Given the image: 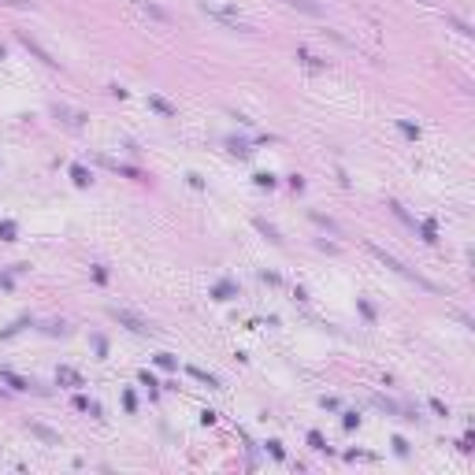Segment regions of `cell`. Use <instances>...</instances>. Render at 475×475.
<instances>
[{"label":"cell","mask_w":475,"mask_h":475,"mask_svg":"<svg viewBox=\"0 0 475 475\" xmlns=\"http://www.w3.org/2000/svg\"><path fill=\"white\" fill-rule=\"evenodd\" d=\"M201 11H204V15H212L215 22H223V26H227V30H238V34H249V30H253V26H245V22H241V19H234V15H230V11H223V7L208 4V0H201Z\"/></svg>","instance_id":"6da1fadb"},{"label":"cell","mask_w":475,"mask_h":475,"mask_svg":"<svg viewBox=\"0 0 475 475\" xmlns=\"http://www.w3.org/2000/svg\"><path fill=\"white\" fill-rule=\"evenodd\" d=\"M112 316L119 319V323H127L134 334H152V327L145 323V319H137V316H130V312H123V308H112Z\"/></svg>","instance_id":"7a4b0ae2"},{"label":"cell","mask_w":475,"mask_h":475,"mask_svg":"<svg viewBox=\"0 0 475 475\" xmlns=\"http://www.w3.org/2000/svg\"><path fill=\"white\" fill-rule=\"evenodd\" d=\"M0 379H4V383L7 386H11V390H30V386H34V383H26V379H22V375H15V371H0Z\"/></svg>","instance_id":"3957f363"},{"label":"cell","mask_w":475,"mask_h":475,"mask_svg":"<svg viewBox=\"0 0 475 475\" xmlns=\"http://www.w3.org/2000/svg\"><path fill=\"white\" fill-rule=\"evenodd\" d=\"M30 434H37V438L49 442V446H60V434H56V431H49V427H41V423H30Z\"/></svg>","instance_id":"277c9868"},{"label":"cell","mask_w":475,"mask_h":475,"mask_svg":"<svg viewBox=\"0 0 475 475\" xmlns=\"http://www.w3.org/2000/svg\"><path fill=\"white\" fill-rule=\"evenodd\" d=\"M137 7H141L145 15H152V19H160V22H171V15L163 11V7H156V4H149V0H137Z\"/></svg>","instance_id":"5b68a950"},{"label":"cell","mask_w":475,"mask_h":475,"mask_svg":"<svg viewBox=\"0 0 475 475\" xmlns=\"http://www.w3.org/2000/svg\"><path fill=\"white\" fill-rule=\"evenodd\" d=\"M149 104L156 108V112H163V115H167V119H175V108H171V104H167V100H163V97H149Z\"/></svg>","instance_id":"8992f818"},{"label":"cell","mask_w":475,"mask_h":475,"mask_svg":"<svg viewBox=\"0 0 475 475\" xmlns=\"http://www.w3.org/2000/svg\"><path fill=\"white\" fill-rule=\"evenodd\" d=\"M190 375H193V379H201V383H208V386H219V379L208 375V371H201V368H190Z\"/></svg>","instance_id":"52a82bcc"},{"label":"cell","mask_w":475,"mask_h":475,"mask_svg":"<svg viewBox=\"0 0 475 475\" xmlns=\"http://www.w3.org/2000/svg\"><path fill=\"white\" fill-rule=\"evenodd\" d=\"M71 175H74V182H78V186H89V171H85V167H78V163H74Z\"/></svg>","instance_id":"ba28073f"},{"label":"cell","mask_w":475,"mask_h":475,"mask_svg":"<svg viewBox=\"0 0 475 475\" xmlns=\"http://www.w3.org/2000/svg\"><path fill=\"white\" fill-rule=\"evenodd\" d=\"M256 230H264V234H268L271 241H275V245H278V241H282V238H278V230H275V227H268V223H264V219H256Z\"/></svg>","instance_id":"9c48e42d"},{"label":"cell","mask_w":475,"mask_h":475,"mask_svg":"<svg viewBox=\"0 0 475 475\" xmlns=\"http://www.w3.org/2000/svg\"><path fill=\"white\" fill-rule=\"evenodd\" d=\"M60 383H74V386H78L82 379H78V371H71V368H60Z\"/></svg>","instance_id":"30bf717a"},{"label":"cell","mask_w":475,"mask_h":475,"mask_svg":"<svg viewBox=\"0 0 475 475\" xmlns=\"http://www.w3.org/2000/svg\"><path fill=\"white\" fill-rule=\"evenodd\" d=\"M293 7H301V11H308V15H319V7L312 4V0H290Z\"/></svg>","instance_id":"8fae6325"},{"label":"cell","mask_w":475,"mask_h":475,"mask_svg":"<svg viewBox=\"0 0 475 475\" xmlns=\"http://www.w3.org/2000/svg\"><path fill=\"white\" fill-rule=\"evenodd\" d=\"M156 364H160V368H167V371H171V368H178V360H175L171 353H160V356H156Z\"/></svg>","instance_id":"7c38bea8"},{"label":"cell","mask_w":475,"mask_h":475,"mask_svg":"<svg viewBox=\"0 0 475 475\" xmlns=\"http://www.w3.org/2000/svg\"><path fill=\"white\" fill-rule=\"evenodd\" d=\"M297 60H305V64H308V67H323V60H316V56H312V52H305V49H301V52H297Z\"/></svg>","instance_id":"4fadbf2b"},{"label":"cell","mask_w":475,"mask_h":475,"mask_svg":"<svg viewBox=\"0 0 475 475\" xmlns=\"http://www.w3.org/2000/svg\"><path fill=\"white\" fill-rule=\"evenodd\" d=\"M308 446H312V449H327V442H323L319 431H312V434H308Z\"/></svg>","instance_id":"5bb4252c"},{"label":"cell","mask_w":475,"mask_h":475,"mask_svg":"<svg viewBox=\"0 0 475 475\" xmlns=\"http://www.w3.org/2000/svg\"><path fill=\"white\" fill-rule=\"evenodd\" d=\"M268 453H271V457H278V461H282V446H278V442H268Z\"/></svg>","instance_id":"9a60e30c"},{"label":"cell","mask_w":475,"mask_h":475,"mask_svg":"<svg viewBox=\"0 0 475 475\" xmlns=\"http://www.w3.org/2000/svg\"><path fill=\"white\" fill-rule=\"evenodd\" d=\"M0 234H4V241H11V234H15V227H11V223H0Z\"/></svg>","instance_id":"2e32d148"},{"label":"cell","mask_w":475,"mask_h":475,"mask_svg":"<svg viewBox=\"0 0 475 475\" xmlns=\"http://www.w3.org/2000/svg\"><path fill=\"white\" fill-rule=\"evenodd\" d=\"M394 449H397V453L405 457V453H408V442H405V438H394Z\"/></svg>","instance_id":"e0dca14e"},{"label":"cell","mask_w":475,"mask_h":475,"mask_svg":"<svg viewBox=\"0 0 475 475\" xmlns=\"http://www.w3.org/2000/svg\"><path fill=\"white\" fill-rule=\"evenodd\" d=\"M419 4H431V0H419Z\"/></svg>","instance_id":"ac0fdd59"}]
</instances>
